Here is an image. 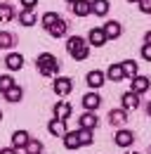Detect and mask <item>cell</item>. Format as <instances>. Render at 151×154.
Segmentation results:
<instances>
[{
    "mask_svg": "<svg viewBox=\"0 0 151 154\" xmlns=\"http://www.w3.org/2000/svg\"><path fill=\"white\" fill-rule=\"evenodd\" d=\"M151 88V78L149 76H135L132 78V93L135 95H144Z\"/></svg>",
    "mask_w": 151,
    "mask_h": 154,
    "instance_id": "7",
    "label": "cell"
},
{
    "mask_svg": "<svg viewBox=\"0 0 151 154\" xmlns=\"http://www.w3.org/2000/svg\"><path fill=\"white\" fill-rule=\"evenodd\" d=\"M12 85H14V78L10 76V74H2V76H0V93H2V95H5Z\"/></svg>",
    "mask_w": 151,
    "mask_h": 154,
    "instance_id": "28",
    "label": "cell"
},
{
    "mask_svg": "<svg viewBox=\"0 0 151 154\" xmlns=\"http://www.w3.org/2000/svg\"><path fill=\"white\" fill-rule=\"evenodd\" d=\"M125 154H139V152H125Z\"/></svg>",
    "mask_w": 151,
    "mask_h": 154,
    "instance_id": "38",
    "label": "cell"
},
{
    "mask_svg": "<svg viewBox=\"0 0 151 154\" xmlns=\"http://www.w3.org/2000/svg\"><path fill=\"white\" fill-rule=\"evenodd\" d=\"M19 2H21L24 10H33V7L38 5V0H19Z\"/></svg>",
    "mask_w": 151,
    "mask_h": 154,
    "instance_id": "32",
    "label": "cell"
},
{
    "mask_svg": "<svg viewBox=\"0 0 151 154\" xmlns=\"http://www.w3.org/2000/svg\"><path fill=\"white\" fill-rule=\"evenodd\" d=\"M52 112H55V119H57V121H66V119L71 116L73 109H71V104H69V102H64V100H61V102H57V104H55V109H52Z\"/></svg>",
    "mask_w": 151,
    "mask_h": 154,
    "instance_id": "12",
    "label": "cell"
},
{
    "mask_svg": "<svg viewBox=\"0 0 151 154\" xmlns=\"http://www.w3.org/2000/svg\"><path fill=\"white\" fill-rule=\"evenodd\" d=\"M66 2H71V5H73V2H76V0H66Z\"/></svg>",
    "mask_w": 151,
    "mask_h": 154,
    "instance_id": "39",
    "label": "cell"
},
{
    "mask_svg": "<svg viewBox=\"0 0 151 154\" xmlns=\"http://www.w3.org/2000/svg\"><path fill=\"white\" fill-rule=\"evenodd\" d=\"M104 71H99V69H92V71H87V76H85V83H87V88H92V90H99L102 85H104Z\"/></svg>",
    "mask_w": 151,
    "mask_h": 154,
    "instance_id": "4",
    "label": "cell"
},
{
    "mask_svg": "<svg viewBox=\"0 0 151 154\" xmlns=\"http://www.w3.org/2000/svg\"><path fill=\"white\" fill-rule=\"evenodd\" d=\"M21 97H24V90L19 88L17 83H14V85H12V88H10L7 93H5V100H7V102H12V104H17V102H21Z\"/></svg>",
    "mask_w": 151,
    "mask_h": 154,
    "instance_id": "23",
    "label": "cell"
},
{
    "mask_svg": "<svg viewBox=\"0 0 151 154\" xmlns=\"http://www.w3.org/2000/svg\"><path fill=\"white\" fill-rule=\"evenodd\" d=\"M149 152H151V147H149Z\"/></svg>",
    "mask_w": 151,
    "mask_h": 154,
    "instance_id": "41",
    "label": "cell"
},
{
    "mask_svg": "<svg viewBox=\"0 0 151 154\" xmlns=\"http://www.w3.org/2000/svg\"><path fill=\"white\" fill-rule=\"evenodd\" d=\"M120 69H123V76H128V78L139 76V66H137L135 59H125V62H120Z\"/></svg>",
    "mask_w": 151,
    "mask_h": 154,
    "instance_id": "19",
    "label": "cell"
},
{
    "mask_svg": "<svg viewBox=\"0 0 151 154\" xmlns=\"http://www.w3.org/2000/svg\"><path fill=\"white\" fill-rule=\"evenodd\" d=\"M137 5H139V10H142L144 14H151V0H139Z\"/></svg>",
    "mask_w": 151,
    "mask_h": 154,
    "instance_id": "31",
    "label": "cell"
},
{
    "mask_svg": "<svg viewBox=\"0 0 151 154\" xmlns=\"http://www.w3.org/2000/svg\"><path fill=\"white\" fill-rule=\"evenodd\" d=\"M113 142H116L118 147H132V142H135V133L128 131V128H120L118 133L113 135Z\"/></svg>",
    "mask_w": 151,
    "mask_h": 154,
    "instance_id": "5",
    "label": "cell"
},
{
    "mask_svg": "<svg viewBox=\"0 0 151 154\" xmlns=\"http://www.w3.org/2000/svg\"><path fill=\"white\" fill-rule=\"evenodd\" d=\"M71 10H73L76 17H87V14H92V2L90 0H76L71 5Z\"/></svg>",
    "mask_w": 151,
    "mask_h": 154,
    "instance_id": "9",
    "label": "cell"
},
{
    "mask_svg": "<svg viewBox=\"0 0 151 154\" xmlns=\"http://www.w3.org/2000/svg\"><path fill=\"white\" fill-rule=\"evenodd\" d=\"M128 2H135V5H137V2H139V0H128Z\"/></svg>",
    "mask_w": 151,
    "mask_h": 154,
    "instance_id": "37",
    "label": "cell"
},
{
    "mask_svg": "<svg viewBox=\"0 0 151 154\" xmlns=\"http://www.w3.org/2000/svg\"><path fill=\"white\" fill-rule=\"evenodd\" d=\"M28 140H31L28 131H14L12 133V149H24L28 145Z\"/></svg>",
    "mask_w": 151,
    "mask_h": 154,
    "instance_id": "11",
    "label": "cell"
},
{
    "mask_svg": "<svg viewBox=\"0 0 151 154\" xmlns=\"http://www.w3.org/2000/svg\"><path fill=\"white\" fill-rule=\"evenodd\" d=\"M97 114L94 112H85V114H80V128H85V131H94L97 128Z\"/></svg>",
    "mask_w": 151,
    "mask_h": 154,
    "instance_id": "18",
    "label": "cell"
},
{
    "mask_svg": "<svg viewBox=\"0 0 151 154\" xmlns=\"http://www.w3.org/2000/svg\"><path fill=\"white\" fill-rule=\"evenodd\" d=\"M99 104H102V97H99L97 90L83 95V107H85V112H97V109H99Z\"/></svg>",
    "mask_w": 151,
    "mask_h": 154,
    "instance_id": "6",
    "label": "cell"
},
{
    "mask_svg": "<svg viewBox=\"0 0 151 154\" xmlns=\"http://www.w3.org/2000/svg\"><path fill=\"white\" fill-rule=\"evenodd\" d=\"M64 147H66V149H78V147H80V142H78V131H69V133L64 135Z\"/></svg>",
    "mask_w": 151,
    "mask_h": 154,
    "instance_id": "24",
    "label": "cell"
},
{
    "mask_svg": "<svg viewBox=\"0 0 151 154\" xmlns=\"http://www.w3.org/2000/svg\"><path fill=\"white\" fill-rule=\"evenodd\" d=\"M0 154H17V149H12V147H7V149H0Z\"/></svg>",
    "mask_w": 151,
    "mask_h": 154,
    "instance_id": "34",
    "label": "cell"
},
{
    "mask_svg": "<svg viewBox=\"0 0 151 154\" xmlns=\"http://www.w3.org/2000/svg\"><path fill=\"white\" fill-rule=\"evenodd\" d=\"M66 31H69V26H66V21L61 19V17H59V19L47 29V33H50L52 38H64V36H66Z\"/></svg>",
    "mask_w": 151,
    "mask_h": 154,
    "instance_id": "16",
    "label": "cell"
},
{
    "mask_svg": "<svg viewBox=\"0 0 151 154\" xmlns=\"http://www.w3.org/2000/svg\"><path fill=\"white\" fill-rule=\"evenodd\" d=\"M57 19H59V14H57V12H45V14H43V19H40V24H43L45 29H50Z\"/></svg>",
    "mask_w": 151,
    "mask_h": 154,
    "instance_id": "30",
    "label": "cell"
},
{
    "mask_svg": "<svg viewBox=\"0 0 151 154\" xmlns=\"http://www.w3.org/2000/svg\"><path fill=\"white\" fill-rule=\"evenodd\" d=\"M55 93H57V97H66L71 90H73V81L69 76H57V81H55Z\"/></svg>",
    "mask_w": 151,
    "mask_h": 154,
    "instance_id": "3",
    "label": "cell"
},
{
    "mask_svg": "<svg viewBox=\"0 0 151 154\" xmlns=\"http://www.w3.org/2000/svg\"><path fill=\"white\" fill-rule=\"evenodd\" d=\"M5 66H7L10 71H19V69L24 66V55H19V52H10V55L5 57Z\"/></svg>",
    "mask_w": 151,
    "mask_h": 154,
    "instance_id": "15",
    "label": "cell"
},
{
    "mask_svg": "<svg viewBox=\"0 0 151 154\" xmlns=\"http://www.w3.org/2000/svg\"><path fill=\"white\" fill-rule=\"evenodd\" d=\"M36 69L40 76L50 78V76H57L59 74V59L52 55V52H43L36 57Z\"/></svg>",
    "mask_w": 151,
    "mask_h": 154,
    "instance_id": "1",
    "label": "cell"
},
{
    "mask_svg": "<svg viewBox=\"0 0 151 154\" xmlns=\"http://www.w3.org/2000/svg\"><path fill=\"white\" fill-rule=\"evenodd\" d=\"M125 121H128V112H125V109L118 107V109H111V112H109V123H111V126H118V128H120V126H125Z\"/></svg>",
    "mask_w": 151,
    "mask_h": 154,
    "instance_id": "14",
    "label": "cell"
},
{
    "mask_svg": "<svg viewBox=\"0 0 151 154\" xmlns=\"http://www.w3.org/2000/svg\"><path fill=\"white\" fill-rule=\"evenodd\" d=\"M147 114L151 116V102H149V104H147Z\"/></svg>",
    "mask_w": 151,
    "mask_h": 154,
    "instance_id": "36",
    "label": "cell"
},
{
    "mask_svg": "<svg viewBox=\"0 0 151 154\" xmlns=\"http://www.w3.org/2000/svg\"><path fill=\"white\" fill-rule=\"evenodd\" d=\"M142 57L147 59V62H151V45H144V48H142Z\"/></svg>",
    "mask_w": 151,
    "mask_h": 154,
    "instance_id": "33",
    "label": "cell"
},
{
    "mask_svg": "<svg viewBox=\"0 0 151 154\" xmlns=\"http://www.w3.org/2000/svg\"><path fill=\"white\" fill-rule=\"evenodd\" d=\"M19 24L21 26H33L36 24V12L33 10H21L19 12Z\"/></svg>",
    "mask_w": 151,
    "mask_h": 154,
    "instance_id": "25",
    "label": "cell"
},
{
    "mask_svg": "<svg viewBox=\"0 0 151 154\" xmlns=\"http://www.w3.org/2000/svg\"><path fill=\"white\" fill-rule=\"evenodd\" d=\"M12 45H14V36L10 31H0V48L2 50H10Z\"/></svg>",
    "mask_w": 151,
    "mask_h": 154,
    "instance_id": "27",
    "label": "cell"
},
{
    "mask_svg": "<svg viewBox=\"0 0 151 154\" xmlns=\"http://www.w3.org/2000/svg\"><path fill=\"white\" fill-rule=\"evenodd\" d=\"M14 17H17V10H14L10 2H0V21L7 24V21H12Z\"/></svg>",
    "mask_w": 151,
    "mask_h": 154,
    "instance_id": "20",
    "label": "cell"
},
{
    "mask_svg": "<svg viewBox=\"0 0 151 154\" xmlns=\"http://www.w3.org/2000/svg\"><path fill=\"white\" fill-rule=\"evenodd\" d=\"M144 43H147V45H151V31H147V33H144Z\"/></svg>",
    "mask_w": 151,
    "mask_h": 154,
    "instance_id": "35",
    "label": "cell"
},
{
    "mask_svg": "<svg viewBox=\"0 0 151 154\" xmlns=\"http://www.w3.org/2000/svg\"><path fill=\"white\" fill-rule=\"evenodd\" d=\"M104 76L109 78V81H113V83H118V81H123V69H120V64H109V69H106V74Z\"/></svg>",
    "mask_w": 151,
    "mask_h": 154,
    "instance_id": "22",
    "label": "cell"
},
{
    "mask_svg": "<svg viewBox=\"0 0 151 154\" xmlns=\"http://www.w3.org/2000/svg\"><path fill=\"white\" fill-rule=\"evenodd\" d=\"M94 135L92 131H85V128H78V142H80V147H87V145H92Z\"/></svg>",
    "mask_w": 151,
    "mask_h": 154,
    "instance_id": "26",
    "label": "cell"
},
{
    "mask_svg": "<svg viewBox=\"0 0 151 154\" xmlns=\"http://www.w3.org/2000/svg\"><path fill=\"white\" fill-rule=\"evenodd\" d=\"M47 131H50V135H55V137H64V135L69 133L66 131V121H57V119H52L47 123Z\"/></svg>",
    "mask_w": 151,
    "mask_h": 154,
    "instance_id": "17",
    "label": "cell"
},
{
    "mask_svg": "<svg viewBox=\"0 0 151 154\" xmlns=\"http://www.w3.org/2000/svg\"><path fill=\"white\" fill-rule=\"evenodd\" d=\"M24 149H26V154H40L43 152V142L40 140H28V145Z\"/></svg>",
    "mask_w": 151,
    "mask_h": 154,
    "instance_id": "29",
    "label": "cell"
},
{
    "mask_svg": "<svg viewBox=\"0 0 151 154\" xmlns=\"http://www.w3.org/2000/svg\"><path fill=\"white\" fill-rule=\"evenodd\" d=\"M120 102H123V104H120V109H125V112H135V109H137V107H139V95H135V93H125V95L120 97Z\"/></svg>",
    "mask_w": 151,
    "mask_h": 154,
    "instance_id": "13",
    "label": "cell"
},
{
    "mask_svg": "<svg viewBox=\"0 0 151 154\" xmlns=\"http://www.w3.org/2000/svg\"><path fill=\"white\" fill-rule=\"evenodd\" d=\"M102 31H104L106 40H116V38H120V33H123V26H120L118 21H106V24L102 26Z\"/></svg>",
    "mask_w": 151,
    "mask_h": 154,
    "instance_id": "8",
    "label": "cell"
},
{
    "mask_svg": "<svg viewBox=\"0 0 151 154\" xmlns=\"http://www.w3.org/2000/svg\"><path fill=\"white\" fill-rule=\"evenodd\" d=\"M66 52L76 62H83V59H87V55H90V43L83 38V36H71V38L66 40Z\"/></svg>",
    "mask_w": 151,
    "mask_h": 154,
    "instance_id": "2",
    "label": "cell"
},
{
    "mask_svg": "<svg viewBox=\"0 0 151 154\" xmlns=\"http://www.w3.org/2000/svg\"><path fill=\"white\" fill-rule=\"evenodd\" d=\"M0 121H2V112H0Z\"/></svg>",
    "mask_w": 151,
    "mask_h": 154,
    "instance_id": "40",
    "label": "cell"
},
{
    "mask_svg": "<svg viewBox=\"0 0 151 154\" xmlns=\"http://www.w3.org/2000/svg\"><path fill=\"white\" fill-rule=\"evenodd\" d=\"M92 2V14H97V17H106L109 14V0H90Z\"/></svg>",
    "mask_w": 151,
    "mask_h": 154,
    "instance_id": "21",
    "label": "cell"
},
{
    "mask_svg": "<svg viewBox=\"0 0 151 154\" xmlns=\"http://www.w3.org/2000/svg\"><path fill=\"white\" fill-rule=\"evenodd\" d=\"M87 43H90V45H94V48H102V45L106 43V36H104L102 26H94V29H90V33H87Z\"/></svg>",
    "mask_w": 151,
    "mask_h": 154,
    "instance_id": "10",
    "label": "cell"
}]
</instances>
